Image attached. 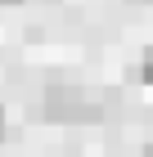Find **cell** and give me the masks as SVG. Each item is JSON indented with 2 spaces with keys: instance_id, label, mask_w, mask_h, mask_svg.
<instances>
[{
  "instance_id": "1",
  "label": "cell",
  "mask_w": 153,
  "mask_h": 157,
  "mask_svg": "<svg viewBox=\"0 0 153 157\" xmlns=\"http://www.w3.org/2000/svg\"><path fill=\"white\" fill-rule=\"evenodd\" d=\"M45 117L50 121H95L99 117V108H90L81 99V90H50L45 94Z\"/></svg>"
},
{
  "instance_id": "2",
  "label": "cell",
  "mask_w": 153,
  "mask_h": 157,
  "mask_svg": "<svg viewBox=\"0 0 153 157\" xmlns=\"http://www.w3.org/2000/svg\"><path fill=\"white\" fill-rule=\"evenodd\" d=\"M140 63H144V67H140V72H144V81H149V85H153V45H149V49H144V59H140Z\"/></svg>"
},
{
  "instance_id": "3",
  "label": "cell",
  "mask_w": 153,
  "mask_h": 157,
  "mask_svg": "<svg viewBox=\"0 0 153 157\" xmlns=\"http://www.w3.org/2000/svg\"><path fill=\"white\" fill-rule=\"evenodd\" d=\"M5 126H9V121H5V108H0V139H5Z\"/></svg>"
},
{
  "instance_id": "4",
  "label": "cell",
  "mask_w": 153,
  "mask_h": 157,
  "mask_svg": "<svg viewBox=\"0 0 153 157\" xmlns=\"http://www.w3.org/2000/svg\"><path fill=\"white\" fill-rule=\"evenodd\" d=\"M144 157H153V144H149V148H144Z\"/></svg>"
},
{
  "instance_id": "5",
  "label": "cell",
  "mask_w": 153,
  "mask_h": 157,
  "mask_svg": "<svg viewBox=\"0 0 153 157\" xmlns=\"http://www.w3.org/2000/svg\"><path fill=\"white\" fill-rule=\"evenodd\" d=\"M0 5H18V0H0Z\"/></svg>"
}]
</instances>
